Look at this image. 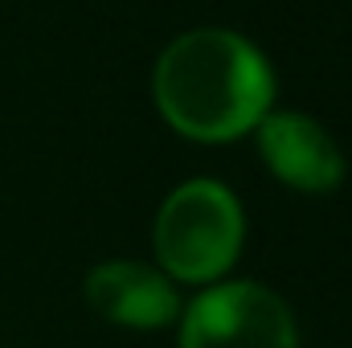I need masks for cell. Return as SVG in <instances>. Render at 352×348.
Returning <instances> with one entry per match:
<instances>
[{"instance_id": "3", "label": "cell", "mask_w": 352, "mask_h": 348, "mask_svg": "<svg viewBox=\"0 0 352 348\" xmlns=\"http://www.w3.org/2000/svg\"><path fill=\"white\" fill-rule=\"evenodd\" d=\"M180 348H295V320L274 291L230 283L188 307Z\"/></svg>"}, {"instance_id": "2", "label": "cell", "mask_w": 352, "mask_h": 348, "mask_svg": "<svg viewBox=\"0 0 352 348\" xmlns=\"http://www.w3.org/2000/svg\"><path fill=\"white\" fill-rule=\"evenodd\" d=\"M242 250V209L217 180H188L156 217V254L180 283L217 279Z\"/></svg>"}, {"instance_id": "1", "label": "cell", "mask_w": 352, "mask_h": 348, "mask_svg": "<svg viewBox=\"0 0 352 348\" xmlns=\"http://www.w3.org/2000/svg\"><path fill=\"white\" fill-rule=\"evenodd\" d=\"M263 54L230 29H192L176 37L156 66V102L176 131L192 140H234L270 107Z\"/></svg>"}, {"instance_id": "4", "label": "cell", "mask_w": 352, "mask_h": 348, "mask_svg": "<svg viewBox=\"0 0 352 348\" xmlns=\"http://www.w3.org/2000/svg\"><path fill=\"white\" fill-rule=\"evenodd\" d=\"M258 148H263L266 168L299 193H328L344 176L340 148L307 115H263Z\"/></svg>"}, {"instance_id": "5", "label": "cell", "mask_w": 352, "mask_h": 348, "mask_svg": "<svg viewBox=\"0 0 352 348\" xmlns=\"http://www.w3.org/2000/svg\"><path fill=\"white\" fill-rule=\"evenodd\" d=\"M90 307L127 328H164L176 316V291L164 274L140 262H107L87 279Z\"/></svg>"}]
</instances>
